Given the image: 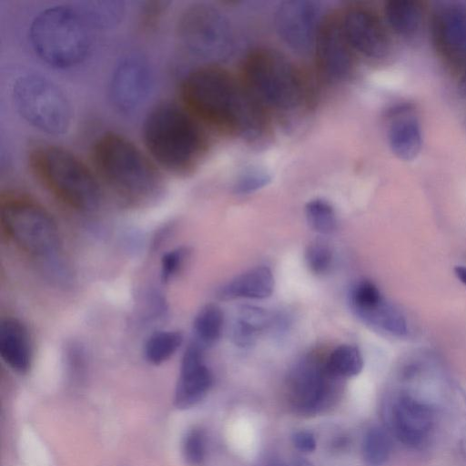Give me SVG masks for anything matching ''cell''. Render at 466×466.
Returning <instances> with one entry per match:
<instances>
[{
    "label": "cell",
    "mask_w": 466,
    "mask_h": 466,
    "mask_svg": "<svg viewBox=\"0 0 466 466\" xmlns=\"http://www.w3.org/2000/svg\"><path fill=\"white\" fill-rule=\"evenodd\" d=\"M275 287L269 268L258 266L235 277L218 290L220 300L236 299H262L271 296Z\"/></svg>",
    "instance_id": "obj_20"
},
{
    "label": "cell",
    "mask_w": 466,
    "mask_h": 466,
    "mask_svg": "<svg viewBox=\"0 0 466 466\" xmlns=\"http://www.w3.org/2000/svg\"><path fill=\"white\" fill-rule=\"evenodd\" d=\"M0 355L13 370L25 373L31 367L32 343L25 326L15 318L0 321Z\"/></svg>",
    "instance_id": "obj_19"
},
{
    "label": "cell",
    "mask_w": 466,
    "mask_h": 466,
    "mask_svg": "<svg viewBox=\"0 0 466 466\" xmlns=\"http://www.w3.org/2000/svg\"><path fill=\"white\" fill-rule=\"evenodd\" d=\"M177 35L188 53L201 59H221L232 49L230 24L218 8L205 3L190 5L182 11Z\"/></svg>",
    "instance_id": "obj_10"
},
{
    "label": "cell",
    "mask_w": 466,
    "mask_h": 466,
    "mask_svg": "<svg viewBox=\"0 0 466 466\" xmlns=\"http://www.w3.org/2000/svg\"><path fill=\"white\" fill-rule=\"evenodd\" d=\"M31 46L37 56L56 68L82 63L91 51V23L77 9L56 5L37 14L29 28Z\"/></svg>",
    "instance_id": "obj_5"
},
{
    "label": "cell",
    "mask_w": 466,
    "mask_h": 466,
    "mask_svg": "<svg viewBox=\"0 0 466 466\" xmlns=\"http://www.w3.org/2000/svg\"><path fill=\"white\" fill-rule=\"evenodd\" d=\"M326 365L332 375L344 380L361 372L363 358L356 346L342 344L329 353L326 359Z\"/></svg>",
    "instance_id": "obj_25"
},
{
    "label": "cell",
    "mask_w": 466,
    "mask_h": 466,
    "mask_svg": "<svg viewBox=\"0 0 466 466\" xmlns=\"http://www.w3.org/2000/svg\"><path fill=\"white\" fill-rule=\"evenodd\" d=\"M143 140L151 158L167 171L190 173L207 150V137L183 105L166 101L157 105L143 124Z\"/></svg>",
    "instance_id": "obj_2"
},
{
    "label": "cell",
    "mask_w": 466,
    "mask_h": 466,
    "mask_svg": "<svg viewBox=\"0 0 466 466\" xmlns=\"http://www.w3.org/2000/svg\"><path fill=\"white\" fill-rule=\"evenodd\" d=\"M92 160L100 182L125 201L143 204L160 194L163 181L156 163L120 134L98 137Z\"/></svg>",
    "instance_id": "obj_3"
},
{
    "label": "cell",
    "mask_w": 466,
    "mask_h": 466,
    "mask_svg": "<svg viewBox=\"0 0 466 466\" xmlns=\"http://www.w3.org/2000/svg\"><path fill=\"white\" fill-rule=\"evenodd\" d=\"M269 181L270 177L268 173L253 168L244 172L238 177L234 184L233 190L238 195L250 194L264 187Z\"/></svg>",
    "instance_id": "obj_32"
},
{
    "label": "cell",
    "mask_w": 466,
    "mask_h": 466,
    "mask_svg": "<svg viewBox=\"0 0 466 466\" xmlns=\"http://www.w3.org/2000/svg\"><path fill=\"white\" fill-rule=\"evenodd\" d=\"M387 430L400 442L419 448L427 440L434 423L432 409L414 396L400 392L386 408Z\"/></svg>",
    "instance_id": "obj_11"
},
{
    "label": "cell",
    "mask_w": 466,
    "mask_h": 466,
    "mask_svg": "<svg viewBox=\"0 0 466 466\" xmlns=\"http://www.w3.org/2000/svg\"><path fill=\"white\" fill-rule=\"evenodd\" d=\"M183 336L176 330H161L148 337L144 345V356L147 361L159 365L169 360L180 348Z\"/></svg>",
    "instance_id": "obj_26"
},
{
    "label": "cell",
    "mask_w": 466,
    "mask_h": 466,
    "mask_svg": "<svg viewBox=\"0 0 466 466\" xmlns=\"http://www.w3.org/2000/svg\"><path fill=\"white\" fill-rule=\"evenodd\" d=\"M361 450L364 460L370 465L384 464L392 451L391 434L382 427L370 428L363 437Z\"/></svg>",
    "instance_id": "obj_27"
},
{
    "label": "cell",
    "mask_w": 466,
    "mask_h": 466,
    "mask_svg": "<svg viewBox=\"0 0 466 466\" xmlns=\"http://www.w3.org/2000/svg\"><path fill=\"white\" fill-rule=\"evenodd\" d=\"M185 460L190 466H202L206 459V441L199 429L190 430L183 442Z\"/></svg>",
    "instance_id": "obj_31"
},
{
    "label": "cell",
    "mask_w": 466,
    "mask_h": 466,
    "mask_svg": "<svg viewBox=\"0 0 466 466\" xmlns=\"http://www.w3.org/2000/svg\"><path fill=\"white\" fill-rule=\"evenodd\" d=\"M247 87L262 105L278 110L297 108L304 99V84L294 65L279 52L258 48L244 64Z\"/></svg>",
    "instance_id": "obj_6"
},
{
    "label": "cell",
    "mask_w": 466,
    "mask_h": 466,
    "mask_svg": "<svg viewBox=\"0 0 466 466\" xmlns=\"http://www.w3.org/2000/svg\"><path fill=\"white\" fill-rule=\"evenodd\" d=\"M152 74L147 59L138 54L125 56L116 66L109 83V96L117 111L129 114L146 100Z\"/></svg>",
    "instance_id": "obj_13"
},
{
    "label": "cell",
    "mask_w": 466,
    "mask_h": 466,
    "mask_svg": "<svg viewBox=\"0 0 466 466\" xmlns=\"http://www.w3.org/2000/svg\"><path fill=\"white\" fill-rule=\"evenodd\" d=\"M0 219L9 239L29 256L48 260L59 251L57 226L37 203L25 198L8 197L2 202Z\"/></svg>",
    "instance_id": "obj_8"
},
{
    "label": "cell",
    "mask_w": 466,
    "mask_h": 466,
    "mask_svg": "<svg viewBox=\"0 0 466 466\" xmlns=\"http://www.w3.org/2000/svg\"><path fill=\"white\" fill-rule=\"evenodd\" d=\"M274 325V317L266 309L243 305L233 322L231 337L235 344L241 348L253 345L258 335Z\"/></svg>",
    "instance_id": "obj_21"
},
{
    "label": "cell",
    "mask_w": 466,
    "mask_h": 466,
    "mask_svg": "<svg viewBox=\"0 0 466 466\" xmlns=\"http://www.w3.org/2000/svg\"><path fill=\"white\" fill-rule=\"evenodd\" d=\"M223 322V311L218 305H205L193 321L194 341L204 349L214 345L220 338Z\"/></svg>",
    "instance_id": "obj_23"
},
{
    "label": "cell",
    "mask_w": 466,
    "mask_h": 466,
    "mask_svg": "<svg viewBox=\"0 0 466 466\" xmlns=\"http://www.w3.org/2000/svg\"><path fill=\"white\" fill-rule=\"evenodd\" d=\"M187 257V250L184 248H177L166 252L160 264L161 279L164 282L171 280L180 271Z\"/></svg>",
    "instance_id": "obj_33"
},
{
    "label": "cell",
    "mask_w": 466,
    "mask_h": 466,
    "mask_svg": "<svg viewBox=\"0 0 466 466\" xmlns=\"http://www.w3.org/2000/svg\"><path fill=\"white\" fill-rule=\"evenodd\" d=\"M454 274L457 279L466 286V267L464 266H456L454 268Z\"/></svg>",
    "instance_id": "obj_36"
},
{
    "label": "cell",
    "mask_w": 466,
    "mask_h": 466,
    "mask_svg": "<svg viewBox=\"0 0 466 466\" xmlns=\"http://www.w3.org/2000/svg\"><path fill=\"white\" fill-rule=\"evenodd\" d=\"M458 89L461 96L466 98V66L461 73Z\"/></svg>",
    "instance_id": "obj_35"
},
{
    "label": "cell",
    "mask_w": 466,
    "mask_h": 466,
    "mask_svg": "<svg viewBox=\"0 0 466 466\" xmlns=\"http://www.w3.org/2000/svg\"><path fill=\"white\" fill-rule=\"evenodd\" d=\"M384 11L389 25L399 35L412 36L420 27L423 8L418 1H390Z\"/></svg>",
    "instance_id": "obj_22"
},
{
    "label": "cell",
    "mask_w": 466,
    "mask_h": 466,
    "mask_svg": "<svg viewBox=\"0 0 466 466\" xmlns=\"http://www.w3.org/2000/svg\"><path fill=\"white\" fill-rule=\"evenodd\" d=\"M204 350L193 340L183 354L173 400L179 410L197 405L212 386L213 376L204 362Z\"/></svg>",
    "instance_id": "obj_16"
},
{
    "label": "cell",
    "mask_w": 466,
    "mask_h": 466,
    "mask_svg": "<svg viewBox=\"0 0 466 466\" xmlns=\"http://www.w3.org/2000/svg\"><path fill=\"white\" fill-rule=\"evenodd\" d=\"M346 37L362 55L380 58L390 49V39L380 18L370 10L353 7L341 17Z\"/></svg>",
    "instance_id": "obj_17"
},
{
    "label": "cell",
    "mask_w": 466,
    "mask_h": 466,
    "mask_svg": "<svg viewBox=\"0 0 466 466\" xmlns=\"http://www.w3.org/2000/svg\"><path fill=\"white\" fill-rule=\"evenodd\" d=\"M387 137L397 157L405 161L417 157L422 147V130L413 106L402 104L390 110Z\"/></svg>",
    "instance_id": "obj_18"
},
{
    "label": "cell",
    "mask_w": 466,
    "mask_h": 466,
    "mask_svg": "<svg viewBox=\"0 0 466 466\" xmlns=\"http://www.w3.org/2000/svg\"><path fill=\"white\" fill-rule=\"evenodd\" d=\"M12 99L18 115L35 129L59 136L71 127L73 110L65 92L39 75L18 77L12 87Z\"/></svg>",
    "instance_id": "obj_7"
},
{
    "label": "cell",
    "mask_w": 466,
    "mask_h": 466,
    "mask_svg": "<svg viewBox=\"0 0 466 466\" xmlns=\"http://www.w3.org/2000/svg\"><path fill=\"white\" fill-rule=\"evenodd\" d=\"M383 299L378 287L368 279L357 282L350 292V302L356 315L373 309Z\"/></svg>",
    "instance_id": "obj_29"
},
{
    "label": "cell",
    "mask_w": 466,
    "mask_h": 466,
    "mask_svg": "<svg viewBox=\"0 0 466 466\" xmlns=\"http://www.w3.org/2000/svg\"><path fill=\"white\" fill-rule=\"evenodd\" d=\"M357 316L364 322L394 336L401 337L408 332L407 322L402 313L385 299L373 309Z\"/></svg>",
    "instance_id": "obj_24"
},
{
    "label": "cell",
    "mask_w": 466,
    "mask_h": 466,
    "mask_svg": "<svg viewBox=\"0 0 466 466\" xmlns=\"http://www.w3.org/2000/svg\"><path fill=\"white\" fill-rule=\"evenodd\" d=\"M291 440L293 445L302 452H312L317 446L315 436L309 431H295Z\"/></svg>",
    "instance_id": "obj_34"
},
{
    "label": "cell",
    "mask_w": 466,
    "mask_h": 466,
    "mask_svg": "<svg viewBox=\"0 0 466 466\" xmlns=\"http://www.w3.org/2000/svg\"><path fill=\"white\" fill-rule=\"evenodd\" d=\"M28 160L35 177L68 207L81 212H91L99 207V178L71 151L55 145H37L30 151Z\"/></svg>",
    "instance_id": "obj_4"
},
{
    "label": "cell",
    "mask_w": 466,
    "mask_h": 466,
    "mask_svg": "<svg viewBox=\"0 0 466 466\" xmlns=\"http://www.w3.org/2000/svg\"><path fill=\"white\" fill-rule=\"evenodd\" d=\"M305 259L311 272L317 275L324 274L331 266L332 250L324 241L315 240L307 247Z\"/></svg>",
    "instance_id": "obj_30"
},
{
    "label": "cell",
    "mask_w": 466,
    "mask_h": 466,
    "mask_svg": "<svg viewBox=\"0 0 466 466\" xmlns=\"http://www.w3.org/2000/svg\"><path fill=\"white\" fill-rule=\"evenodd\" d=\"M183 106L200 122L249 141L267 129L262 105L226 70L207 66L187 74L180 86Z\"/></svg>",
    "instance_id": "obj_1"
},
{
    "label": "cell",
    "mask_w": 466,
    "mask_h": 466,
    "mask_svg": "<svg viewBox=\"0 0 466 466\" xmlns=\"http://www.w3.org/2000/svg\"><path fill=\"white\" fill-rule=\"evenodd\" d=\"M288 466H314L310 461L308 460L301 458V457H296L294 458L290 463Z\"/></svg>",
    "instance_id": "obj_37"
},
{
    "label": "cell",
    "mask_w": 466,
    "mask_h": 466,
    "mask_svg": "<svg viewBox=\"0 0 466 466\" xmlns=\"http://www.w3.org/2000/svg\"><path fill=\"white\" fill-rule=\"evenodd\" d=\"M318 2L289 0L279 4L274 16L276 31L293 51L306 54L314 47L320 25Z\"/></svg>",
    "instance_id": "obj_12"
},
{
    "label": "cell",
    "mask_w": 466,
    "mask_h": 466,
    "mask_svg": "<svg viewBox=\"0 0 466 466\" xmlns=\"http://www.w3.org/2000/svg\"><path fill=\"white\" fill-rule=\"evenodd\" d=\"M326 359L316 353L301 358L287 378L289 403L295 413L309 417L332 408L342 391V379L327 369Z\"/></svg>",
    "instance_id": "obj_9"
},
{
    "label": "cell",
    "mask_w": 466,
    "mask_h": 466,
    "mask_svg": "<svg viewBox=\"0 0 466 466\" xmlns=\"http://www.w3.org/2000/svg\"><path fill=\"white\" fill-rule=\"evenodd\" d=\"M268 466H288V465L281 461H273L270 463H268Z\"/></svg>",
    "instance_id": "obj_39"
},
{
    "label": "cell",
    "mask_w": 466,
    "mask_h": 466,
    "mask_svg": "<svg viewBox=\"0 0 466 466\" xmlns=\"http://www.w3.org/2000/svg\"><path fill=\"white\" fill-rule=\"evenodd\" d=\"M307 221L316 232L328 235L337 228V217L332 206L324 199L316 198L305 207Z\"/></svg>",
    "instance_id": "obj_28"
},
{
    "label": "cell",
    "mask_w": 466,
    "mask_h": 466,
    "mask_svg": "<svg viewBox=\"0 0 466 466\" xmlns=\"http://www.w3.org/2000/svg\"><path fill=\"white\" fill-rule=\"evenodd\" d=\"M320 72L330 80L349 76L353 66L350 46L339 16L330 15L320 22L314 47Z\"/></svg>",
    "instance_id": "obj_15"
},
{
    "label": "cell",
    "mask_w": 466,
    "mask_h": 466,
    "mask_svg": "<svg viewBox=\"0 0 466 466\" xmlns=\"http://www.w3.org/2000/svg\"><path fill=\"white\" fill-rule=\"evenodd\" d=\"M431 35L442 61L452 71L461 73L466 66V6L450 5L436 10Z\"/></svg>",
    "instance_id": "obj_14"
},
{
    "label": "cell",
    "mask_w": 466,
    "mask_h": 466,
    "mask_svg": "<svg viewBox=\"0 0 466 466\" xmlns=\"http://www.w3.org/2000/svg\"><path fill=\"white\" fill-rule=\"evenodd\" d=\"M461 446L462 452L464 453V455L466 457V430L464 431V434L462 435Z\"/></svg>",
    "instance_id": "obj_38"
}]
</instances>
